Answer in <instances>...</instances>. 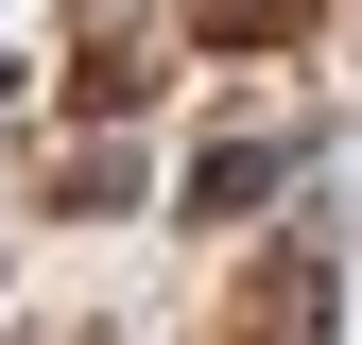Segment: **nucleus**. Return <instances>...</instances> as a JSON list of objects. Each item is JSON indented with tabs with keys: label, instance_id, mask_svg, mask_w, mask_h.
Returning <instances> with one entry per match:
<instances>
[{
	"label": "nucleus",
	"instance_id": "1",
	"mask_svg": "<svg viewBox=\"0 0 362 345\" xmlns=\"http://www.w3.org/2000/svg\"><path fill=\"white\" fill-rule=\"evenodd\" d=\"M207 35H293V0H207Z\"/></svg>",
	"mask_w": 362,
	"mask_h": 345
}]
</instances>
